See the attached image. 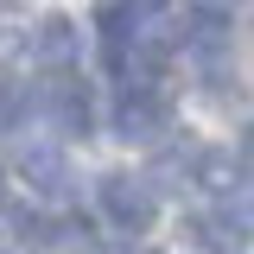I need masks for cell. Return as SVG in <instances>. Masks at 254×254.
Wrapping results in <instances>:
<instances>
[{
    "label": "cell",
    "mask_w": 254,
    "mask_h": 254,
    "mask_svg": "<svg viewBox=\"0 0 254 254\" xmlns=\"http://www.w3.org/2000/svg\"><path fill=\"white\" fill-rule=\"evenodd\" d=\"M115 133L153 146L159 133H172V95L159 89L153 76H127L121 95H115Z\"/></svg>",
    "instance_id": "6da1fadb"
},
{
    "label": "cell",
    "mask_w": 254,
    "mask_h": 254,
    "mask_svg": "<svg viewBox=\"0 0 254 254\" xmlns=\"http://www.w3.org/2000/svg\"><path fill=\"white\" fill-rule=\"evenodd\" d=\"M38 108L64 127V133H89L95 115H89V89L76 83V76H51L45 89H38Z\"/></svg>",
    "instance_id": "3957f363"
},
{
    "label": "cell",
    "mask_w": 254,
    "mask_h": 254,
    "mask_svg": "<svg viewBox=\"0 0 254 254\" xmlns=\"http://www.w3.org/2000/svg\"><path fill=\"white\" fill-rule=\"evenodd\" d=\"M19 178H26L38 197H64V190L76 185V172H70V159L58 146H19Z\"/></svg>",
    "instance_id": "277c9868"
},
{
    "label": "cell",
    "mask_w": 254,
    "mask_h": 254,
    "mask_svg": "<svg viewBox=\"0 0 254 254\" xmlns=\"http://www.w3.org/2000/svg\"><path fill=\"white\" fill-rule=\"evenodd\" d=\"M242 165H254V121L242 127Z\"/></svg>",
    "instance_id": "52a82bcc"
},
{
    "label": "cell",
    "mask_w": 254,
    "mask_h": 254,
    "mask_svg": "<svg viewBox=\"0 0 254 254\" xmlns=\"http://www.w3.org/2000/svg\"><path fill=\"white\" fill-rule=\"evenodd\" d=\"M190 229L203 235V248H216V254H242V242H248V229L235 222V210L229 216H197Z\"/></svg>",
    "instance_id": "8992f818"
},
{
    "label": "cell",
    "mask_w": 254,
    "mask_h": 254,
    "mask_svg": "<svg viewBox=\"0 0 254 254\" xmlns=\"http://www.w3.org/2000/svg\"><path fill=\"white\" fill-rule=\"evenodd\" d=\"M95 197H102V216L115 222L121 235H146L159 216V197L146 178H127V172H108L102 185H95Z\"/></svg>",
    "instance_id": "7a4b0ae2"
},
{
    "label": "cell",
    "mask_w": 254,
    "mask_h": 254,
    "mask_svg": "<svg viewBox=\"0 0 254 254\" xmlns=\"http://www.w3.org/2000/svg\"><path fill=\"white\" fill-rule=\"evenodd\" d=\"M235 222H242V229H254V197L242 203V210H235Z\"/></svg>",
    "instance_id": "ba28073f"
},
{
    "label": "cell",
    "mask_w": 254,
    "mask_h": 254,
    "mask_svg": "<svg viewBox=\"0 0 254 254\" xmlns=\"http://www.w3.org/2000/svg\"><path fill=\"white\" fill-rule=\"evenodd\" d=\"M76 26L64 19V13H51V19H38V32H32V58L38 64H51V70H64V64L76 58Z\"/></svg>",
    "instance_id": "5b68a950"
},
{
    "label": "cell",
    "mask_w": 254,
    "mask_h": 254,
    "mask_svg": "<svg viewBox=\"0 0 254 254\" xmlns=\"http://www.w3.org/2000/svg\"><path fill=\"white\" fill-rule=\"evenodd\" d=\"M0 203H6V172H0Z\"/></svg>",
    "instance_id": "9c48e42d"
}]
</instances>
